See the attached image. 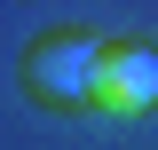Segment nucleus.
<instances>
[{"instance_id": "nucleus-1", "label": "nucleus", "mask_w": 158, "mask_h": 150, "mask_svg": "<svg viewBox=\"0 0 158 150\" xmlns=\"http://www.w3.org/2000/svg\"><path fill=\"white\" fill-rule=\"evenodd\" d=\"M111 40L87 32V24H56L24 48V95L32 103H56V111H87V87H95V63Z\"/></svg>"}, {"instance_id": "nucleus-2", "label": "nucleus", "mask_w": 158, "mask_h": 150, "mask_svg": "<svg viewBox=\"0 0 158 150\" xmlns=\"http://www.w3.org/2000/svg\"><path fill=\"white\" fill-rule=\"evenodd\" d=\"M158 103V56L142 48V40H111L95 63V87H87V111L103 119H142Z\"/></svg>"}]
</instances>
